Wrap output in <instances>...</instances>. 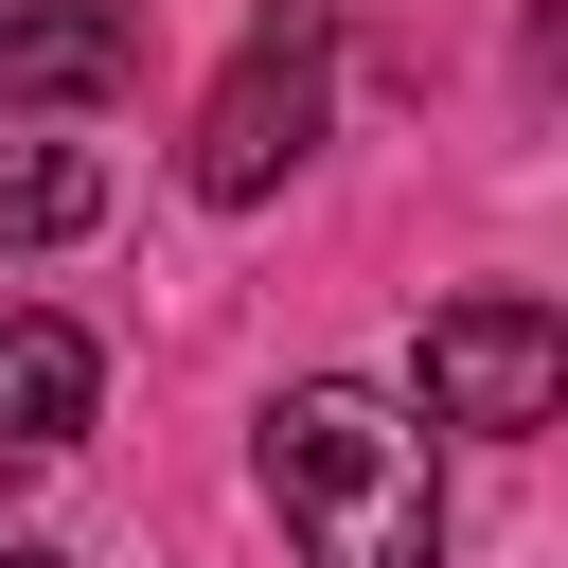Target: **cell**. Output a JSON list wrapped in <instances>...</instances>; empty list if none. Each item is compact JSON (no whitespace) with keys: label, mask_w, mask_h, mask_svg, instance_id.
I'll return each instance as SVG.
<instances>
[{"label":"cell","mask_w":568,"mask_h":568,"mask_svg":"<svg viewBox=\"0 0 568 568\" xmlns=\"http://www.w3.org/2000/svg\"><path fill=\"white\" fill-rule=\"evenodd\" d=\"M302 568H444V479H426V408L355 390V373H302L266 426H248Z\"/></svg>","instance_id":"cell-1"},{"label":"cell","mask_w":568,"mask_h":568,"mask_svg":"<svg viewBox=\"0 0 568 568\" xmlns=\"http://www.w3.org/2000/svg\"><path fill=\"white\" fill-rule=\"evenodd\" d=\"M320 89H337V0H284L248 53H231V89L195 106V142H178V178L213 195V213H248V195H284V160L320 142Z\"/></svg>","instance_id":"cell-2"},{"label":"cell","mask_w":568,"mask_h":568,"mask_svg":"<svg viewBox=\"0 0 568 568\" xmlns=\"http://www.w3.org/2000/svg\"><path fill=\"white\" fill-rule=\"evenodd\" d=\"M408 390H426V426H550L568 320H550V302H444L426 355H408Z\"/></svg>","instance_id":"cell-3"},{"label":"cell","mask_w":568,"mask_h":568,"mask_svg":"<svg viewBox=\"0 0 568 568\" xmlns=\"http://www.w3.org/2000/svg\"><path fill=\"white\" fill-rule=\"evenodd\" d=\"M124 53V0H0V106H106Z\"/></svg>","instance_id":"cell-4"},{"label":"cell","mask_w":568,"mask_h":568,"mask_svg":"<svg viewBox=\"0 0 568 568\" xmlns=\"http://www.w3.org/2000/svg\"><path fill=\"white\" fill-rule=\"evenodd\" d=\"M89 408H106L89 320H0V444H18V462H53V444H89Z\"/></svg>","instance_id":"cell-5"},{"label":"cell","mask_w":568,"mask_h":568,"mask_svg":"<svg viewBox=\"0 0 568 568\" xmlns=\"http://www.w3.org/2000/svg\"><path fill=\"white\" fill-rule=\"evenodd\" d=\"M89 213H106V178L71 142H18V106H0V248H71Z\"/></svg>","instance_id":"cell-6"},{"label":"cell","mask_w":568,"mask_h":568,"mask_svg":"<svg viewBox=\"0 0 568 568\" xmlns=\"http://www.w3.org/2000/svg\"><path fill=\"white\" fill-rule=\"evenodd\" d=\"M0 568H53V550H0Z\"/></svg>","instance_id":"cell-7"}]
</instances>
